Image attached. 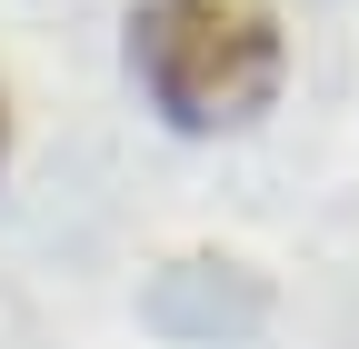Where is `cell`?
Masks as SVG:
<instances>
[{
  "instance_id": "cell-1",
  "label": "cell",
  "mask_w": 359,
  "mask_h": 349,
  "mask_svg": "<svg viewBox=\"0 0 359 349\" xmlns=\"http://www.w3.org/2000/svg\"><path fill=\"white\" fill-rule=\"evenodd\" d=\"M290 40L269 0H140L130 11V80L170 130H250L280 100Z\"/></svg>"
},
{
  "instance_id": "cell-2",
  "label": "cell",
  "mask_w": 359,
  "mask_h": 349,
  "mask_svg": "<svg viewBox=\"0 0 359 349\" xmlns=\"http://www.w3.org/2000/svg\"><path fill=\"white\" fill-rule=\"evenodd\" d=\"M0 150H11V100H0Z\"/></svg>"
}]
</instances>
